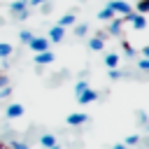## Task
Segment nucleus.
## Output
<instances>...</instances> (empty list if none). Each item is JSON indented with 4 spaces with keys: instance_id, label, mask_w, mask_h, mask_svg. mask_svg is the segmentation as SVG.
<instances>
[{
    "instance_id": "obj_21",
    "label": "nucleus",
    "mask_w": 149,
    "mask_h": 149,
    "mask_svg": "<svg viewBox=\"0 0 149 149\" xmlns=\"http://www.w3.org/2000/svg\"><path fill=\"white\" fill-rule=\"evenodd\" d=\"M126 72H121L119 68H109V79H121Z\"/></svg>"
},
{
    "instance_id": "obj_5",
    "label": "nucleus",
    "mask_w": 149,
    "mask_h": 149,
    "mask_svg": "<svg viewBox=\"0 0 149 149\" xmlns=\"http://www.w3.org/2000/svg\"><path fill=\"white\" fill-rule=\"evenodd\" d=\"M95 100H98V93H95L91 86H88L84 93L77 95V102H79V105H91V102H95Z\"/></svg>"
},
{
    "instance_id": "obj_26",
    "label": "nucleus",
    "mask_w": 149,
    "mask_h": 149,
    "mask_svg": "<svg viewBox=\"0 0 149 149\" xmlns=\"http://www.w3.org/2000/svg\"><path fill=\"white\" fill-rule=\"evenodd\" d=\"M137 123H140V126L147 123V114H144V112H137Z\"/></svg>"
},
{
    "instance_id": "obj_19",
    "label": "nucleus",
    "mask_w": 149,
    "mask_h": 149,
    "mask_svg": "<svg viewBox=\"0 0 149 149\" xmlns=\"http://www.w3.org/2000/svg\"><path fill=\"white\" fill-rule=\"evenodd\" d=\"M121 44H123V51H126V54H128L130 58H133V56H137V49H135V47H133L130 42H126V40H123Z\"/></svg>"
},
{
    "instance_id": "obj_23",
    "label": "nucleus",
    "mask_w": 149,
    "mask_h": 149,
    "mask_svg": "<svg viewBox=\"0 0 149 149\" xmlns=\"http://www.w3.org/2000/svg\"><path fill=\"white\" fill-rule=\"evenodd\" d=\"M137 68H140L142 72H147V70H149V58H147V56H142V58H140V63H137Z\"/></svg>"
},
{
    "instance_id": "obj_32",
    "label": "nucleus",
    "mask_w": 149,
    "mask_h": 149,
    "mask_svg": "<svg viewBox=\"0 0 149 149\" xmlns=\"http://www.w3.org/2000/svg\"><path fill=\"white\" fill-rule=\"evenodd\" d=\"M0 149H5V144H2V142H0Z\"/></svg>"
},
{
    "instance_id": "obj_4",
    "label": "nucleus",
    "mask_w": 149,
    "mask_h": 149,
    "mask_svg": "<svg viewBox=\"0 0 149 149\" xmlns=\"http://www.w3.org/2000/svg\"><path fill=\"white\" fill-rule=\"evenodd\" d=\"M54 61H56V54H54L51 49L35 54V63H37V65H49V63H54Z\"/></svg>"
},
{
    "instance_id": "obj_29",
    "label": "nucleus",
    "mask_w": 149,
    "mask_h": 149,
    "mask_svg": "<svg viewBox=\"0 0 149 149\" xmlns=\"http://www.w3.org/2000/svg\"><path fill=\"white\" fill-rule=\"evenodd\" d=\"M42 12H44V14H49V12H51V5H49V0L42 5Z\"/></svg>"
},
{
    "instance_id": "obj_10",
    "label": "nucleus",
    "mask_w": 149,
    "mask_h": 149,
    "mask_svg": "<svg viewBox=\"0 0 149 149\" xmlns=\"http://www.w3.org/2000/svg\"><path fill=\"white\" fill-rule=\"evenodd\" d=\"M88 47H91L93 51H102V49H105V37H102V35H93V37L88 40Z\"/></svg>"
},
{
    "instance_id": "obj_6",
    "label": "nucleus",
    "mask_w": 149,
    "mask_h": 149,
    "mask_svg": "<svg viewBox=\"0 0 149 149\" xmlns=\"http://www.w3.org/2000/svg\"><path fill=\"white\" fill-rule=\"evenodd\" d=\"M23 105L21 102H12L7 109H5V114H7V119H19V116H23Z\"/></svg>"
},
{
    "instance_id": "obj_9",
    "label": "nucleus",
    "mask_w": 149,
    "mask_h": 149,
    "mask_svg": "<svg viewBox=\"0 0 149 149\" xmlns=\"http://www.w3.org/2000/svg\"><path fill=\"white\" fill-rule=\"evenodd\" d=\"M63 37H65V28H61L58 23L49 28V42H61Z\"/></svg>"
},
{
    "instance_id": "obj_12",
    "label": "nucleus",
    "mask_w": 149,
    "mask_h": 149,
    "mask_svg": "<svg viewBox=\"0 0 149 149\" xmlns=\"http://www.w3.org/2000/svg\"><path fill=\"white\" fill-rule=\"evenodd\" d=\"M40 144L47 149V147H54L56 144V137L51 135V133H44V135H40Z\"/></svg>"
},
{
    "instance_id": "obj_20",
    "label": "nucleus",
    "mask_w": 149,
    "mask_h": 149,
    "mask_svg": "<svg viewBox=\"0 0 149 149\" xmlns=\"http://www.w3.org/2000/svg\"><path fill=\"white\" fill-rule=\"evenodd\" d=\"M30 40H33V33H30V30H21V33H19V42H23V44H28Z\"/></svg>"
},
{
    "instance_id": "obj_27",
    "label": "nucleus",
    "mask_w": 149,
    "mask_h": 149,
    "mask_svg": "<svg viewBox=\"0 0 149 149\" xmlns=\"http://www.w3.org/2000/svg\"><path fill=\"white\" fill-rule=\"evenodd\" d=\"M47 0H28V7H40V5H44Z\"/></svg>"
},
{
    "instance_id": "obj_31",
    "label": "nucleus",
    "mask_w": 149,
    "mask_h": 149,
    "mask_svg": "<svg viewBox=\"0 0 149 149\" xmlns=\"http://www.w3.org/2000/svg\"><path fill=\"white\" fill-rule=\"evenodd\" d=\"M47 149H58V144H54V147H47Z\"/></svg>"
},
{
    "instance_id": "obj_34",
    "label": "nucleus",
    "mask_w": 149,
    "mask_h": 149,
    "mask_svg": "<svg viewBox=\"0 0 149 149\" xmlns=\"http://www.w3.org/2000/svg\"><path fill=\"white\" fill-rule=\"evenodd\" d=\"M0 23H2V21H0Z\"/></svg>"
},
{
    "instance_id": "obj_28",
    "label": "nucleus",
    "mask_w": 149,
    "mask_h": 149,
    "mask_svg": "<svg viewBox=\"0 0 149 149\" xmlns=\"http://www.w3.org/2000/svg\"><path fill=\"white\" fill-rule=\"evenodd\" d=\"M7 84H9V79H7V74H0V88H2V86H7Z\"/></svg>"
},
{
    "instance_id": "obj_1",
    "label": "nucleus",
    "mask_w": 149,
    "mask_h": 149,
    "mask_svg": "<svg viewBox=\"0 0 149 149\" xmlns=\"http://www.w3.org/2000/svg\"><path fill=\"white\" fill-rule=\"evenodd\" d=\"M9 12H12V16H14V19H19V21H26V19L30 16L28 0H12V2H9Z\"/></svg>"
},
{
    "instance_id": "obj_33",
    "label": "nucleus",
    "mask_w": 149,
    "mask_h": 149,
    "mask_svg": "<svg viewBox=\"0 0 149 149\" xmlns=\"http://www.w3.org/2000/svg\"><path fill=\"white\" fill-rule=\"evenodd\" d=\"M126 149H130V147H126Z\"/></svg>"
},
{
    "instance_id": "obj_13",
    "label": "nucleus",
    "mask_w": 149,
    "mask_h": 149,
    "mask_svg": "<svg viewBox=\"0 0 149 149\" xmlns=\"http://www.w3.org/2000/svg\"><path fill=\"white\" fill-rule=\"evenodd\" d=\"M114 16H116V14H114L107 5H105V9H100V12H98V19H100V21H112Z\"/></svg>"
},
{
    "instance_id": "obj_17",
    "label": "nucleus",
    "mask_w": 149,
    "mask_h": 149,
    "mask_svg": "<svg viewBox=\"0 0 149 149\" xmlns=\"http://www.w3.org/2000/svg\"><path fill=\"white\" fill-rule=\"evenodd\" d=\"M137 14H144L147 16V12H149V0H137Z\"/></svg>"
},
{
    "instance_id": "obj_7",
    "label": "nucleus",
    "mask_w": 149,
    "mask_h": 149,
    "mask_svg": "<svg viewBox=\"0 0 149 149\" xmlns=\"http://www.w3.org/2000/svg\"><path fill=\"white\" fill-rule=\"evenodd\" d=\"M68 126H81V123H86L88 121V116L84 114V112H72V114H68Z\"/></svg>"
},
{
    "instance_id": "obj_3",
    "label": "nucleus",
    "mask_w": 149,
    "mask_h": 149,
    "mask_svg": "<svg viewBox=\"0 0 149 149\" xmlns=\"http://www.w3.org/2000/svg\"><path fill=\"white\" fill-rule=\"evenodd\" d=\"M28 47H30L35 54H40V51H47V49H49V40H47V37H35V35H33V40L28 42Z\"/></svg>"
},
{
    "instance_id": "obj_24",
    "label": "nucleus",
    "mask_w": 149,
    "mask_h": 149,
    "mask_svg": "<svg viewBox=\"0 0 149 149\" xmlns=\"http://www.w3.org/2000/svg\"><path fill=\"white\" fill-rule=\"evenodd\" d=\"M9 149H30V147H28L26 142H19V140H14V142L9 144Z\"/></svg>"
},
{
    "instance_id": "obj_14",
    "label": "nucleus",
    "mask_w": 149,
    "mask_h": 149,
    "mask_svg": "<svg viewBox=\"0 0 149 149\" xmlns=\"http://www.w3.org/2000/svg\"><path fill=\"white\" fill-rule=\"evenodd\" d=\"M12 51H14V47H12V44L0 42V58H2V61H5V58H9V56H12Z\"/></svg>"
},
{
    "instance_id": "obj_2",
    "label": "nucleus",
    "mask_w": 149,
    "mask_h": 149,
    "mask_svg": "<svg viewBox=\"0 0 149 149\" xmlns=\"http://www.w3.org/2000/svg\"><path fill=\"white\" fill-rule=\"evenodd\" d=\"M107 7H109L114 14H119V16H128V14L133 12V7H130V2H128V0H109V2H107Z\"/></svg>"
},
{
    "instance_id": "obj_8",
    "label": "nucleus",
    "mask_w": 149,
    "mask_h": 149,
    "mask_svg": "<svg viewBox=\"0 0 149 149\" xmlns=\"http://www.w3.org/2000/svg\"><path fill=\"white\" fill-rule=\"evenodd\" d=\"M107 33L109 35H121V26H123V16H114L112 21H107Z\"/></svg>"
},
{
    "instance_id": "obj_22",
    "label": "nucleus",
    "mask_w": 149,
    "mask_h": 149,
    "mask_svg": "<svg viewBox=\"0 0 149 149\" xmlns=\"http://www.w3.org/2000/svg\"><path fill=\"white\" fill-rule=\"evenodd\" d=\"M137 142H140V135H128V137H126V142H123V144H126V147H135V144H137Z\"/></svg>"
},
{
    "instance_id": "obj_15",
    "label": "nucleus",
    "mask_w": 149,
    "mask_h": 149,
    "mask_svg": "<svg viewBox=\"0 0 149 149\" xmlns=\"http://www.w3.org/2000/svg\"><path fill=\"white\" fill-rule=\"evenodd\" d=\"M105 65H107V68H116V65H119V56H116L114 51H109V54L105 56Z\"/></svg>"
},
{
    "instance_id": "obj_18",
    "label": "nucleus",
    "mask_w": 149,
    "mask_h": 149,
    "mask_svg": "<svg viewBox=\"0 0 149 149\" xmlns=\"http://www.w3.org/2000/svg\"><path fill=\"white\" fill-rule=\"evenodd\" d=\"M86 33H88V26H86V23H77V26H74V35H77V37H84Z\"/></svg>"
},
{
    "instance_id": "obj_25",
    "label": "nucleus",
    "mask_w": 149,
    "mask_h": 149,
    "mask_svg": "<svg viewBox=\"0 0 149 149\" xmlns=\"http://www.w3.org/2000/svg\"><path fill=\"white\" fill-rule=\"evenodd\" d=\"M9 95H12V86L7 84V86H2V88H0V98H9Z\"/></svg>"
},
{
    "instance_id": "obj_11",
    "label": "nucleus",
    "mask_w": 149,
    "mask_h": 149,
    "mask_svg": "<svg viewBox=\"0 0 149 149\" xmlns=\"http://www.w3.org/2000/svg\"><path fill=\"white\" fill-rule=\"evenodd\" d=\"M74 21H77V19H74V14L70 12V14H63V16L58 19V26H61V28H68V26H74Z\"/></svg>"
},
{
    "instance_id": "obj_16",
    "label": "nucleus",
    "mask_w": 149,
    "mask_h": 149,
    "mask_svg": "<svg viewBox=\"0 0 149 149\" xmlns=\"http://www.w3.org/2000/svg\"><path fill=\"white\" fill-rule=\"evenodd\" d=\"M86 88H88V81H86V79H79V81L74 84V95H79V93H84Z\"/></svg>"
},
{
    "instance_id": "obj_30",
    "label": "nucleus",
    "mask_w": 149,
    "mask_h": 149,
    "mask_svg": "<svg viewBox=\"0 0 149 149\" xmlns=\"http://www.w3.org/2000/svg\"><path fill=\"white\" fill-rule=\"evenodd\" d=\"M112 149H126V144H114Z\"/></svg>"
}]
</instances>
